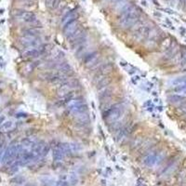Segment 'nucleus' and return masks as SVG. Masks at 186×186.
Returning a JSON list of instances; mask_svg holds the SVG:
<instances>
[{
	"instance_id": "6",
	"label": "nucleus",
	"mask_w": 186,
	"mask_h": 186,
	"mask_svg": "<svg viewBox=\"0 0 186 186\" xmlns=\"http://www.w3.org/2000/svg\"><path fill=\"white\" fill-rule=\"evenodd\" d=\"M3 127H4L5 129H9V128H11V127H12V122H10V121L5 122V123L3 124Z\"/></svg>"
},
{
	"instance_id": "2",
	"label": "nucleus",
	"mask_w": 186,
	"mask_h": 186,
	"mask_svg": "<svg viewBox=\"0 0 186 186\" xmlns=\"http://www.w3.org/2000/svg\"><path fill=\"white\" fill-rule=\"evenodd\" d=\"M125 113L124 106L121 103H116L103 112V119L107 124H114L118 122Z\"/></svg>"
},
{
	"instance_id": "5",
	"label": "nucleus",
	"mask_w": 186,
	"mask_h": 186,
	"mask_svg": "<svg viewBox=\"0 0 186 186\" xmlns=\"http://www.w3.org/2000/svg\"><path fill=\"white\" fill-rule=\"evenodd\" d=\"M61 0H46V6L50 9H55L59 7Z\"/></svg>"
},
{
	"instance_id": "4",
	"label": "nucleus",
	"mask_w": 186,
	"mask_h": 186,
	"mask_svg": "<svg viewBox=\"0 0 186 186\" xmlns=\"http://www.w3.org/2000/svg\"><path fill=\"white\" fill-rule=\"evenodd\" d=\"M16 17L19 18L20 20H22L23 22L27 23L35 24V23H38L36 16L35 15V13L33 12L24 11V10H19V11H17V13H16Z\"/></svg>"
},
{
	"instance_id": "3",
	"label": "nucleus",
	"mask_w": 186,
	"mask_h": 186,
	"mask_svg": "<svg viewBox=\"0 0 186 186\" xmlns=\"http://www.w3.org/2000/svg\"><path fill=\"white\" fill-rule=\"evenodd\" d=\"M99 59V54L97 51L87 52L82 56V62L88 68H93Z\"/></svg>"
},
{
	"instance_id": "1",
	"label": "nucleus",
	"mask_w": 186,
	"mask_h": 186,
	"mask_svg": "<svg viewBox=\"0 0 186 186\" xmlns=\"http://www.w3.org/2000/svg\"><path fill=\"white\" fill-rule=\"evenodd\" d=\"M120 11L121 13L119 18V23L124 28H130L134 26L140 20L141 11L132 5H127Z\"/></svg>"
}]
</instances>
